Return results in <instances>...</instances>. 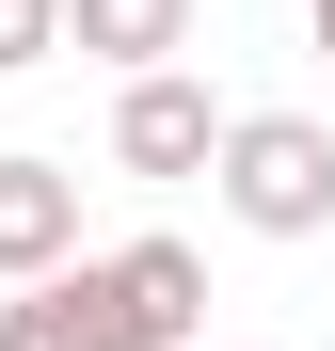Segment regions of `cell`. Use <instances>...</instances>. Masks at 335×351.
Segmentation results:
<instances>
[{
	"instance_id": "cell-8",
	"label": "cell",
	"mask_w": 335,
	"mask_h": 351,
	"mask_svg": "<svg viewBox=\"0 0 335 351\" xmlns=\"http://www.w3.org/2000/svg\"><path fill=\"white\" fill-rule=\"evenodd\" d=\"M319 48H335V0H319Z\"/></svg>"
},
{
	"instance_id": "cell-5",
	"label": "cell",
	"mask_w": 335,
	"mask_h": 351,
	"mask_svg": "<svg viewBox=\"0 0 335 351\" xmlns=\"http://www.w3.org/2000/svg\"><path fill=\"white\" fill-rule=\"evenodd\" d=\"M64 256H80V176L64 160H0V287H32Z\"/></svg>"
},
{
	"instance_id": "cell-1",
	"label": "cell",
	"mask_w": 335,
	"mask_h": 351,
	"mask_svg": "<svg viewBox=\"0 0 335 351\" xmlns=\"http://www.w3.org/2000/svg\"><path fill=\"white\" fill-rule=\"evenodd\" d=\"M223 208L256 223V240H319L335 223V128L319 112H223Z\"/></svg>"
},
{
	"instance_id": "cell-7",
	"label": "cell",
	"mask_w": 335,
	"mask_h": 351,
	"mask_svg": "<svg viewBox=\"0 0 335 351\" xmlns=\"http://www.w3.org/2000/svg\"><path fill=\"white\" fill-rule=\"evenodd\" d=\"M48 48H64V0H0V80H32Z\"/></svg>"
},
{
	"instance_id": "cell-3",
	"label": "cell",
	"mask_w": 335,
	"mask_h": 351,
	"mask_svg": "<svg viewBox=\"0 0 335 351\" xmlns=\"http://www.w3.org/2000/svg\"><path fill=\"white\" fill-rule=\"evenodd\" d=\"M96 271H112L128 351H192V319H208V256L192 240H128V256H96Z\"/></svg>"
},
{
	"instance_id": "cell-2",
	"label": "cell",
	"mask_w": 335,
	"mask_h": 351,
	"mask_svg": "<svg viewBox=\"0 0 335 351\" xmlns=\"http://www.w3.org/2000/svg\"><path fill=\"white\" fill-rule=\"evenodd\" d=\"M112 160H128V176H208V160H223V112H208V80L144 64L128 96H112Z\"/></svg>"
},
{
	"instance_id": "cell-4",
	"label": "cell",
	"mask_w": 335,
	"mask_h": 351,
	"mask_svg": "<svg viewBox=\"0 0 335 351\" xmlns=\"http://www.w3.org/2000/svg\"><path fill=\"white\" fill-rule=\"evenodd\" d=\"M0 351H128V319H112V271H96V256L32 271L16 304H0Z\"/></svg>"
},
{
	"instance_id": "cell-6",
	"label": "cell",
	"mask_w": 335,
	"mask_h": 351,
	"mask_svg": "<svg viewBox=\"0 0 335 351\" xmlns=\"http://www.w3.org/2000/svg\"><path fill=\"white\" fill-rule=\"evenodd\" d=\"M64 48H96V64H176L192 48V0H64Z\"/></svg>"
}]
</instances>
